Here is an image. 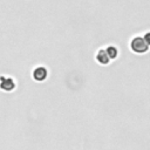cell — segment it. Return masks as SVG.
<instances>
[{"label": "cell", "instance_id": "obj_5", "mask_svg": "<svg viewBox=\"0 0 150 150\" xmlns=\"http://www.w3.org/2000/svg\"><path fill=\"white\" fill-rule=\"evenodd\" d=\"M143 39H144V41H145V43L150 47V32H146L144 35H143Z\"/></svg>", "mask_w": 150, "mask_h": 150}, {"label": "cell", "instance_id": "obj_4", "mask_svg": "<svg viewBox=\"0 0 150 150\" xmlns=\"http://www.w3.org/2000/svg\"><path fill=\"white\" fill-rule=\"evenodd\" d=\"M104 49H105V53H107V55L109 56L110 60L116 59V56H117V54H118V50H117V48H116L115 46H108V47L104 48Z\"/></svg>", "mask_w": 150, "mask_h": 150}, {"label": "cell", "instance_id": "obj_3", "mask_svg": "<svg viewBox=\"0 0 150 150\" xmlns=\"http://www.w3.org/2000/svg\"><path fill=\"white\" fill-rule=\"evenodd\" d=\"M46 76H47V71H46V69L42 68V67L38 68V69L34 71V77H35L38 81H42V80H45Z\"/></svg>", "mask_w": 150, "mask_h": 150}, {"label": "cell", "instance_id": "obj_1", "mask_svg": "<svg viewBox=\"0 0 150 150\" xmlns=\"http://www.w3.org/2000/svg\"><path fill=\"white\" fill-rule=\"evenodd\" d=\"M130 49L134 53H136V54H144V53L148 52L149 46L145 43L143 36L137 35V36H134L131 39V41H130Z\"/></svg>", "mask_w": 150, "mask_h": 150}, {"label": "cell", "instance_id": "obj_2", "mask_svg": "<svg viewBox=\"0 0 150 150\" xmlns=\"http://www.w3.org/2000/svg\"><path fill=\"white\" fill-rule=\"evenodd\" d=\"M95 59H96V61H97L100 64H102V66L108 64V63H109V61H110V59H109V56L107 55V53H105V49H104V48L98 49V52L96 53Z\"/></svg>", "mask_w": 150, "mask_h": 150}]
</instances>
